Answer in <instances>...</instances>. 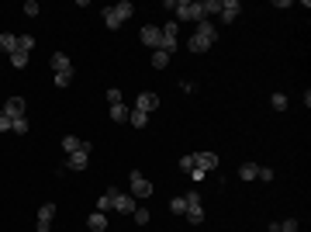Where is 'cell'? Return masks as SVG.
<instances>
[{
    "label": "cell",
    "mask_w": 311,
    "mask_h": 232,
    "mask_svg": "<svg viewBox=\"0 0 311 232\" xmlns=\"http://www.w3.org/2000/svg\"><path fill=\"white\" fill-rule=\"evenodd\" d=\"M214 42H218V28H214L211 21H201V25H197V31L190 35L187 49H190V52H208V49H211Z\"/></svg>",
    "instance_id": "obj_1"
},
{
    "label": "cell",
    "mask_w": 311,
    "mask_h": 232,
    "mask_svg": "<svg viewBox=\"0 0 311 232\" xmlns=\"http://www.w3.org/2000/svg\"><path fill=\"white\" fill-rule=\"evenodd\" d=\"M180 21H204V14H201V0H176V25Z\"/></svg>",
    "instance_id": "obj_2"
},
{
    "label": "cell",
    "mask_w": 311,
    "mask_h": 232,
    "mask_svg": "<svg viewBox=\"0 0 311 232\" xmlns=\"http://www.w3.org/2000/svg\"><path fill=\"white\" fill-rule=\"evenodd\" d=\"M107 198H111V208L114 212H121V215H131L135 212V198L131 194H121V191H107Z\"/></svg>",
    "instance_id": "obj_3"
},
{
    "label": "cell",
    "mask_w": 311,
    "mask_h": 232,
    "mask_svg": "<svg viewBox=\"0 0 311 232\" xmlns=\"http://www.w3.org/2000/svg\"><path fill=\"white\" fill-rule=\"evenodd\" d=\"M194 163H197V170H204V174H214V170H218V153L197 149V153H194Z\"/></svg>",
    "instance_id": "obj_4"
},
{
    "label": "cell",
    "mask_w": 311,
    "mask_h": 232,
    "mask_svg": "<svg viewBox=\"0 0 311 232\" xmlns=\"http://www.w3.org/2000/svg\"><path fill=\"white\" fill-rule=\"evenodd\" d=\"M156 108H159V94H152V90H142L135 97V111H142V115H152Z\"/></svg>",
    "instance_id": "obj_5"
},
{
    "label": "cell",
    "mask_w": 311,
    "mask_h": 232,
    "mask_svg": "<svg viewBox=\"0 0 311 232\" xmlns=\"http://www.w3.org/2000/svg\"><path fill=\"white\" fill-rule=\"evenodd\" d=\"M152 180H145V177L139 174V170H135V174H131V198H152Z\"/></svg>",
    "instance_id": "obj_6"
},
{
    "label": "cell",
    "mask_w": 311,
    "mask_h": 232,
    "mask_svg": "<svg viewBox=\"0 0 311 232\" xmlns=\"http://www.w3.org/2000/svg\"><path fill=\"white\" fill-rule=\"evenodd\" d=\"M142 45H149V49H163V31L156 28V25H145V28L139 31Z\"/></svg>",
    "instance_id": "obj_7"
},
{
    "label": "cell",
    "mask_w": 311,
    "mask_h": 232,
    "mask_svg": "<svg viewBox=\"0 0 311 232\" xmlns=\"http://www.w3.org/2000/svg\"><path fill=\"white\" fill-rule=\"evenodd\" d=\"M86 163H90V142H83L80 153L66 156V170H86Z\"/></svg>",
    "instance_id": "obj_8"
},
{
    "label": "cell",
    "mask_w": 311,
    "mask_h": 232,
    "mask_svg": "<svg viewBox=\"0 0 311 232\" xmlns=\"http://www.w3.org/2000/svg\"><path fill=\"white\" fill-rule=\"evenodd\" d=\"M25 111H28V104H25V97H11V101L4 104V115L11 118V121H17V118H28Z\"/></svg>",
    "instance_id": "obj_9"
},
{
    "label": "cell",
    "mask_w": 311,
    "mask_h": 232,
    "mask_svg": "<svg viewBox=\"0 0 311 232\" xmlns=\"http://www.w3.org/2000/svg\"><path fill=\"white\" fill-rule=\"evenodd\" d=\"M163 31V49L173 56V49H176V35H180V25L176 21H166V28H159Z\"/></svg>",
    "instance_id": "obj_10"
},
{
    "label": "cell",
    "mask_w": 311,
    "mask_h": 232,
    "mask_svg": "<svg viewBox=\"0 0 311 232\" xmlns=\"http://www.w3.org/2000/svg\"><path fill=\"white\" fill-rule=\"evenodd\" d=\"M52 215H56V204H42V208H38V222H35V229H38V232H52Z\"/></svg>",
    "instance_id": "obj_11"
},
{
    "label": "cell",
    "mask_w": 311,
    "mask_h": 232,
    "mask_svg": "<svg viewBox=\"0 0 311 232\" xmlns=\"http://www.w3.org/2000/svg\"><path fill=\"white\" fill-rule=\"evenodd\" d=\"M239 11H242V4L239 0H225V4H221V25H232V21H235V17H239Z\"/></svg>",
    "instance_id": "obj_12"
},
{
    "label": "cell",
    "mask_w": 311,
    "mask_h": 232,
    "mask_svg": "<svg viewBox=\"0 0 311 232\" xmlns=\"http://www.w3.org/2000/svg\"><path fill=\"white\" fill-rule=\"evenodd\" d=\"M86 229L90 232H107V215H104V212H94V215L86 218Z\"/></svg>",
    "instance_id": "obj_13"
},
{
    "label": "cell",
    "mask_w": 311,
    "mask_h": 232,
    "mask_svg": "<svg viewBox=\"0 0 311 232\" xmlns=\"http://www.w3.org/2000/svg\"><path fill=\"white\" fill-rule=\"evenodd\" d=\"M201 14H204V21L214 14H221V0H201Z\"/></svg>",
    "instance_id": "obj_14"
},
{
    "label": "cell",
    "mask_w": 311,
    "mask_h": 232,
    "mask_svg": "<svg viewBox=\"0 0 311 232\" xmlns=\"http://www.w3.org/2000/svg\"><path fill=\"white\" fill-rule=\"evenodd\" d=\"M52 70H56V73H70L73 70L70 56H66V52H52Z\"/></svg>",
    "instance_id": "obj_15"
},
{
    "label": "cell",
    "mask_w": 311,
    "mask_h": 232,
    "mask_svg": "<svg viewBox=\"0 0 311 232\" xmlns=\"http://www.w3.org/2000/svg\"><path fill=\"white\" fill-rule=\"evenodd\" d=\"M0 52H17V35H7V31H0Z\"/></svg>",
    "instance_id": "obj_16"
},
{
    "label": "cell",
    "mask_w": 311,
    "mask_h": 232,
    "mask_svg": "<svg viewBox=\"0 0 311 232\" xmlns=\"http://www.w3.org/2000/svg\"><path fill=\"white\" fill-rule=\"evenodd\" d=\"M114 14L121 17V25H125L128 17L135 14V7H131V0H121V4H114Z\"/></svg>",
    "instance_id": "obj_17"
},
{
    "label": "cell",
    "mask_w": 311,
    "mask_h": 232,
    "mask_svg": "<svg viewBox=\"0 0 311 232\" xmlns=\"http://www.w3.org/2000/svg\"><path fill=\"white\" fill-rule=\"evenodd\" d=\"M184 215H187V222H190V225H201V222H204V208H201V204H190Z\"/></svg>",
    "instance_id": "obj_18"
},
{
    "label": "cell",
    "mask_w": 311,
    "mask_h": 232,
    "mask_svg": "<svg viewBox=\"0 0 311 232\" xmlns=\"http://www.w3.org/2000/svg\"><path fill=\"white\" fill-rule=\"evenodd\" d=\"M152 66L156 70H166V66H170V52H166V49H156L152 52Z\"/></svg>",
    "instance_id": "obj_19"
},
{
    "label": "cell",
    "mask_w": 311,
    "mask_h": 232,
    "mask_svg": "<svg viewBox=\"0 0 311 232\" xmlns=\"http://www.w3.org/2000/svg\"><path fill=\"white\" fill-rule=\"evenodd\" d=\"M62 149H66V156H73V153H80V149H83V142H80L76 135H66V139H62Z\"/></svg>",
    "instance_id": "obj_20"
},
{
    "label": "cell",
    "mask_w": 311,
    "mask_h": 232,
    "mask_svg": "<svg viewBox=\"0 0 311 232\" xmlns=\"http://www.w3.org/2000/svg\"><path fill=\"white\" fill-rule=\"evenodd\" d=\"M104 25H107L111 31H118V28H121V17L114 14V7H104Z\"/></svg>",
    "instance_id": "obj_21"
},
{
    "label": "cell",
    "mask_w": 311,
    "mask_h": 232,
    "mask_svg": "<svg viewBox=\"0 0 311 232\" xmlns=\"http://www.w3.org/2000/svg\"><path fill=\"white\" fill-rule=\"evenodd\" d=\"M128 115H131V108H125V104H111V121H128Z\"/></svg>",
    "instance_id": "obj_22"
},
{
    "label": "cell",
    "mask_w": 311,
    "mask_h": 232,
    "mask_svg": "<svg viewBox=\"0 0 311 232\" xmlns=\"http://www.w3.org/2000/svg\"><path fill=\"white\" fill-rule=\"evenodd\" d=\"M256 174H259V166H256V163H242V166H239V177H242V180H256Z\"/></svg>",
    "instance_id": "obj_23"
},
{
    "label": "cell",
    "mask_w": 311,
    "mask_h": 232,
    "mask_svg": "<svg viewBox=\"0 0 311 232\" xmlns=\"http://www.w3.org/2000/svg\"><path fill=\"white\" fill-rule=\"evenodd\" d=\"M128 121H131L135 129H145V125H149V115H142V111H135V108H131V115H128Z\"/></svg>",
    "instance_id": "obj_24"
},
{
    "label": "cell",
    "mask_w": 311,
    "mask_h": 232,
    "mask_svg": "<svg viewBox=\"0 0 311 232\" xmlns=\"http://www.w3.org/2000/svg\"><path fill=\"white\" fill-rule=\"evenodd\" d=\"M35 49V38L31 35H17V52H31Z\"/></svg>",
    "instance_id": "obj_25"
},
{
    "label": "cell",
    "mask_w": 311,
    "mask_h": 232,
    "mask_svg": "<svg viewBox=\"0 0 311 232\" xmlns=\"http://www.w3.org/2000/svg\"><path fill=\"white\" fill-rule=\"evenodd\" d=\"M11 66L25 70V66H28V52H11Z\"/></svg>",
    "instance_id": "obj_26"
},
{
    "label": "cell",
    "mask_w": 311,
    "mask_h": 232,
    "mask_svg": "<svg viewBox=\"0 0 311 232\" xmlns=\"http://www.w3.org/2000/svg\"><path fill=\"white\" fill-rule=\"evenodd\" d=\"M277 232H297V218H283V222H277Z\"/></svg>",
    "instance_id": "obj_27"
},
{
    "label": "cell",
    "mask_w": 311,
    "mask_h": 232,
    "mask_svg": "<svg viewBox=\"0 0 311 232\" xmlns=\"http://www.w3.org/2000/svg\"><path fill=\"white\" fill-rule=\"evenodd\" d=\"M11 132L14 135H28V118H17L14 125H11Z\"/></svg>",
    "instance_id": "obj_28"
},
{
    "label": "cell",
    "mask_w": 311,
    "mask_h": 232,
    "mask_svg": "<svg viewBox=\"0 0 311 232\" xmlns=\"http://www.w3.org/2000/svg\"><path fill=\"white\" fill-rule=\"evenodd\" d=\"M270 104H273L277 111H287V94H273V97H270Z\"/></svg>",
    "instance_id": "obj_29"
},
{
    "label": "cell",
    "mask_w": 311,
    "mask_h": 232,
    "mask_svg": "<svg viewBox=\"0 0 311 232\" xmlns=\"http://www.w3.org/2000/svg\"><path fill=\"white\" fill-rule=\"evenodd\" d=\"M170 212H173V215H184V212H187V201H184V198H173V201H170Z\"/></svg>",
    "instance_id": "obj_30"
},
{
    "label": "cell",
    "mask_w": 311,
    "mask_h": 232,
    "mask_svg": "<svg viewBox=\"0 0 311 232\" xmlns=\"http://www.w3.org/2000/svg\"><path fill=\"white\" fill-rule=\"evenodd\" d=\"M73 83V70L70 73H56V87H70Z\"/></svg>",
    "instance_id": "obj_31"
},
{
    "label": "cell",
    "mask_w": 311,
    "mask_h": 232,
    "mask_svg": "<svg viewBox=\"0 0 311 232\" xmlns=\"http://www.w3.org/2000/svg\"><path fill=\"white\" fill-rule=\"evenodd\" d=\"M194 166H197L194 156H180V170H184V174H194Z\"/></svg>",
    "instance_id": "obj_32"
},
{
    "label": "cell",
    "mask_w": 311,
    "mask_h": 232,
    "mask_svg": "<svg viewBox=\"0 0 311 232\" xmlns=\"http://www.w3.org/2000/svg\"><path fill=\"white\" fill-rule=\"evenodd\" d=\"M256 180H277V174H273L270 166H259V174H256Z\"/></svg>",
    "instance_id": "obj_33"
},
{
    "label": "cell",
    "mask_w": 311,
    "mask_h": 232,
    "mask_svg": "<svg viewBox=\"0 0 311 232\" xmlns=\"http://www.w3.org/2000/svg\"><path fill=\"white\" fill-rule=\"evenodd\" d=\"M131 218H135L139 225H145V222H149V212H145V208H135V212H131Z\"/></svg>",
    "instance_id": "obj_34"
},
{
    "label": "cell",
    "mask_w": 311,
    "mask_h": 232,
    "mask_svg": "<svg viewBox=\"0 0 311 232\" xmlns=\"http://www.w3.org/2000/svg\"><path fill=\"white\" fill-rule=\"evenodd\" d=\"M121 97H125V94H121V90H107V104H121Z\"/></svg>",
    "instance_id": "obj_35"
},
{
    "label": "cell",
    "mask_w": 311,
    "mask_h": 232,
    "mask_svg": "<svg viewBox=\"0 0 311 232\" xmlns=\"http://www.w3.org/2000/svg\"><path fill=\"white\" fill-rule=\"evenodd\" d=\"M38 11H42V7H38L35 0H28V4H25V14H28V17H35V14H38Z\"/></svg>",
    "instance_id": "obj_36"
},
{
    "label": "cell",
    "mask_w": 311,
    "mask_h": 232,
    "mask_svg": "<svg viewBox=\"0 0 311 232\" xmlns=\"http://www.w3.org/2000/svg\"><path fill=\"white\" fill-rule=\"evenodd\" d=\"M97 212H104V215L111 212V198H107V194H104V198H100V201H97Z\"/></svg>",
    "instance_id": "obj_37"
},
{
    "label": "cell",
    "mask_w": 311,
    "mask_h": 232,
    "mask_svg": "<svg viewBox=\"0 0 311 232\" xmlns=\"http://www.w3.org/2000/svg\"><path fill=\"white\" fill-rule=\"evenodd\" d=\"M184 201H187V208H190V204H201V194L197 191H190V194H184Z\"/></svg>",
    "instance_id": "obj_38"
},
{
    "label": "cell",
    "mask_w": 311,
    "mask_h": 232,
    "mask_svg": "<svg viewBox=\"0 0 311 232\" xmlns=\"http://www.w3.org/2000/svg\"><path fill=\"white\" fill-rule=\"evenodd\" d=\"M11 125H14V121H11V118L0 111V132H11Z\"/></svg>",
    "instance_id": "obj_39"
},
{
    "label": "cell",
    "mask_w": 311,
    "mask_h": 232,
    "mask_svg": "<svg viewBox=\"0 0 311 232\" xmlns=\"http://www.w3.org/2000/svg\"><path fill=\"white\" fill-rule=\"evenodd\" d=\"M0 111H4V108H0Z\"/></svg>",
    "instance_id": "obj_40"
}]
</instances>
